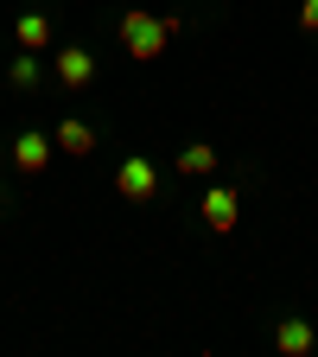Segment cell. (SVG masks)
<instances>
[{
    "label": "cell",
    "instance_id": "obj_1",
    "mask_svg": "<svg viewBox=\"0 0 318 357\" xmlns=\"http://www.w3.org/2000/svg\"><path fill=\"white\" fill-rule=\"evenodd\" d=\"M121 38H127V58H159V45H166V26H153L147 13H121Z\"/></svg>",
    "mask_w": 318,
    "mask_h": 357
},
{
    "label": "cell",
    "instance_id": "obj_2",
    "mask_svg": "<svg viewBox=\"0 0 318 357\" xmlns=\"http://www.w3.org/2000/svg\"><path fill=\"white\" fill-rule=\"evenodd\" d=\"M115 192H121V198H134V204H147V198L159 192V172H153V160H141V153H134V160H121V172H115Z\"/></svg>",
    "mask_w": 318,
    "mask_h": 357
},
{
    "label": "cell",
    "instance_id": "obj_3",
    "mask_svg": "<svg viewBox=\"0 0 318 357\" xmlns=\"http://www.w3.org/2000/svg\"><path fill=\"white\" fill-rule=\"evenodd\" d=\"M51 153H58V147H51V134H45V128H26L19 141H13V166H19V172H45V166H51Z\"/></svg>",
    "mask_w": 318,
    "mask_h": 357
},
{
    "label": "cell",
    "instance_id": "obj_4",
    "mask_svg": "<svg viewBox=\"0 0 318 357\" xmlns=\"http://www.w3.org/2000/svg\"><path fill=\"white\" fill-rule=\"evenodd\" d=\"M51 77H58L64 89H83L89 77H96V58H89L83 45H70V52H58V58H51Z\"/></svg>",
    "mask_w": 318,
    "mask_h": 357
},
{
    "label": "cell",
    "instance_id": "obj_5",
    "mask_svg": "<svg viewBox=\"0 0 318 357\" xmlns=\"http://www.w3.org/2000/svg\"><path fill=\"white\" fill-rule=\"evenodd\" d=\"M13 38H19V52H45V45H51V13H45V7H26L19 26H13Z\"/></svg>",
    "mask_w": 318,
    "mask_h": 357
},
{
    "label": "cell",
    "instance_id": "obj_6",
    "mask_svg": "<svg viewBox=\"0 0 318 357\" xmlns=\"http://www.w3.org/2000/svg\"><path fill=\"white\" fill-rule=\"evenodd\" d=\"M45 77H51V64H45L38 52H26V58H13V70H7V83H13V89H26V96H32V89H38Z\"/></svg>",
    "mask_w": 318,
    "mask_h": 357
},
{
    "label": "cell",
    "instance_id": "obj_7",
    "mask_svg": "<svg viewBox=\"0 0 318 357\" xmlns=\"http://www.w3.org/2000/svg\"><path fill=\"white\" fill-rule=\"evenodd\" d=\"M102 134L89 128V121H58V134H51V147H64V153H89Z\"/></svg>",
    "mask_w": 318,
    "mask_h": 357
},
{
    "label": "cell",
    "instance_id": "obj_8",
    "mask_svg": "<svg viewBox=\"0 0 318 357\" xmlns=\"http://www.w3.org/2000/svg\"><path fill=\"white\" fill-rule=\"evenodd\" d=\"M204 223L210 230H230L236 223V192H204Z\"/></svg>",
    "mask_w": 318,
    "mask_h": 357
},
{
    "label": "cell",
    "instance_id": "obj_9",
    "mask_svg": "<svg viewBox=\"0 0 318 357\" xmlns=\"http://www.w3.org/2000/svg\"><path fill=\"white\" fill-rule=\"evenodd\" d=\"M274 344H280L287 357H299V351H312V326H305V319H280V332H274Z\"/></svg>",
    "mask_w": 318,
    "mask_h": 357
},
{
    "label": "cell",
    "instance_id": "obj_10",
    "mask_svg": "<svg viewBox=\"0 0 318 357\" xmlns=\"http://www.w3.org/2000/svg\"><path fill=\"white\" fill-rule=\"evenodd\" d=\"M178 172H185V178H204V172H216V153L204 141H191L185 153H178Z\"/></svg>",
    "mask_w": 318,
    "mask_h": 357
},
{
    "label": "cell",
    "instance_id": "obj_11",
    "mask_svg": "<svg viewBox=\"0 0 318 357\" xmlns=\"http://www.w3.org/2000/svg\"><path fill=\"white\" fill-rule=\"evenodd\" d=\"M299 26H305V32H318V0H305V7H299Z\"/></svg>",
    "mask_w": 318,
    "mask_h": 357
},
{
    "label": "cell",
    "instance_id": "obj_12",
    "mask_svg": "<svg viewBox=\"0 0 318 357\" xmlns=\"http://www.w3.org/2000/svg\"><path fill=\"white\" fill-rule=\"evenodd\" d=\"M0 204H7V185H0Z\"/></svg>",
    "mask_w": 318,
    "mask_h": 357
}]
</instances>
